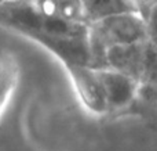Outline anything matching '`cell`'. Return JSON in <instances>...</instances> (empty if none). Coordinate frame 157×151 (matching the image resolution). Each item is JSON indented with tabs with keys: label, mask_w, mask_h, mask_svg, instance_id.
Listing matches in <instances>:
<instances>
[{
	"label": "cell",
	"mask_w": 157,
	"mask_h": 151,
	"mask_svg": "<svg viewBox=\"0 0 157 151\" xmlns=\"http://www.w3.org/2000/svg\"><path fill=\"white\" fill-rule=\"evenodd\" d=\"M65 67L68 68L75 88L86 107L97 114L105 112L108 110V104L95 69L78 64H65Z\"/></svg>",
	"instance_id": "cell-3"
},
{
	"label": "cell",
	"mask_w": 157,
	"mask_h": 151,
	"mask_svg": "<svg viewBox=\"0 0 157 151\" xmlns=\"http://www.w3.org/2000/svg\"><path fill=\"white\" fill-rule=\"evenodd\" d=\"M19 80V65L15 55L0 49V115L7 107Z\"/></svg>",
	"instance_id": "cell-5"
},
{
	"label": "cell",
	"mask_w": 157,
	"mask_h": 151,
	"mask_svg": "<svg viewBox=\"0 0 157 151\" xmlns=\"http://www.w3.org/2000/svg\"><path fill=\"white\" fill-rule=\"evenodd\" d=\"M150 42H142L135 44L109 47L105 51V64L110 69L132 78L135 82L142 80L149 55Z\"/></svg>",
	"instance_id": "cell-2"
},
{
	"label": "cell",
	"mask_w": 157,
	"mask_h": 151,
	"mask_svg": "<svg viewBox=\"0 0 157 151\" xmlns=\"http://www.w3.org/2000/svg\"><path fill=\"white\" fill-rule=\"evenodd\" d=\"M146 27L149 42H152L155 46H157V3L153 4V8L150 10V14L146 19Z\"/></svg>",
	"instance_id": "cell-6"
},
{
	"label": "cell",
	"mask_w": 157,
	"mask_h": 151,
	"mask_svg": "<svg viewBox=\"0 0 157 151\" xmlns=\"http://www.w3.org/2000/svg\"><path fill=\"white\" fill-rule=\"evenodd\" d=\"M95 74L102 86L108 108H121L135 97L138 82L132 78L110 68L95 69Z\"/></svg>",
	"instance_id": "cell-4"
},
{
	"label": "cell",
	"mask_w": 157,
	"mask_h": 151,
	"mask_svg": "<svg viewBox=\"0 0 157 151\" xmlns=\"http://www.w3.org/2000/svg\"><path fill=\"white\" fill-rule=\"evenodd\" d=\"M146 40H149L146 22L135 13L117 14L92 22L88 28L91 68H98V60H103L109 47L135 44Z\"/></svg>",
	"instance_id": "cell-1"
}]
</instances>
